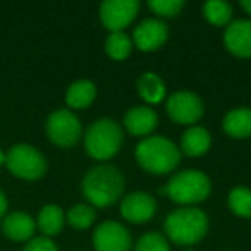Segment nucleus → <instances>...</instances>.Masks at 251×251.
<instances>
[{
	"mask_svg": "<svg viewBox=\"0 0 251 251\" xmlns=\"http://www.w3.org/2000/svg\"><path fill=\"white\" fill-rule=\"evenodd\" d=\"M124 186V176L119 169L114 165H97L84 174L81 189L88 200V205L107 208L121 198Z\"/></svg>",
	"mask_w": 251,
	"mask_h": 251,
	"instance_id": "obj_1",
	"label": "nucleus"
},
{
	"mask_svg": "<svg viewBox=\"0 0 251 251\" xmlns=\"http://www.w3.org/2000/svg\"><path fill=\"white\" fill-rule=\"evenodd\" d=\"M164 236L179 246L196 244L208 232V217L196 206H182L171 212L164 220Z\"/></svg>",
	"mask_w": 251,
	"mask_h": 251,
	"instance_id": "obj_2",
	"label": "nucleus"
},
{
	"mask_svg": "<svg viewBox=\"0 0 251 251\" xmlns=\"http://www.w3.org/2000/svg\"><path fill=\"white\" fill-rule=\"evenodd\" d=\"M136 162L150 174L164 176L172 172L181 162V150L165 136H148L136 145Z\"/></svg>",
	"mask_w": 251,
	"mask_h": 251,
	"instance_id": "obj_3",
	"label": "nucleus"
},
{
	"mask_svg": "<svg viewBox=\"0 0 251 251\" xmlns=\"http://www.w3.org/2000/svg\"><path fill=\"white\" fill-rule=\"evenodd\" d=\"M124 141L121 124L114 119L101 117L97 119L84 133V150L91 158L105 162L114 158L119 153Z\"/></svg>",
	"mask_w": 251,
	"mask_h": 251,
	"instance_id": "obj_4",
	"label": "nucleus"
},
{
	"mask_svg": "<svg viewBox=\"0 0 251 251\" xmlns=\"http://www.w3.org/2000/svg\"><path fill=\"white\" fill-rule=\"evenodd\" d=\"M212 191V182L208 176L201 171L188 169L181 171L169 179V182L160 189V195H165L179 205H198L205 201Z\"/></svg>",
	"mask_w": 251,
	"mask_h": 251,
	"instance_id": "obj_5",
	"label": "nucleus"
},
{
	"mask_svg": "<svg viewBox=\"0 0 251 251\" xmlns=\"http://www.w3.org/2000/svg\"><path fill=\"white\" fill-rule=\"evenodd\" d=\"M5 167L16 177L25 181H36L47 172V158L38 148L19 143L9 148L5 153Z\"/></svg>",
	"mask_w": 251,
	"mask_h": 251,
	"instance_id": "obj_6",
	"label": "nucleus"
},
{
	"mask_svg": "<svg viewBox=\"0 0 251 251\" xmlns=\"http://www.w3.org/2000/svg\"><path fill=\"white\" fill-rule=\"evenodd\" d=\"M81 122L69 108H57L47 119V136L60 148H71L81 138Z\"/></svg>",
	"mask_w": 251,
	"mask_h": 251,
	"instance_id": "obj_7",
	"label": "nucleus"
},
{
	"mask_svg": "<svg viewBox=\"0 0 251 251\" xmlns=\"http://www.w3.org/2000/svg\"><path fill=\"white\" fill-rule=\"evenodd\" d=\"M165 110L176 124L193 126L203 117L205 107H203L201 98L196 93L188 90H179L174 91L171 97H167Z\"/></svg>",
	"mask_w": 251,
	"mask_h": 251,
	"instance_id": "obj_8",
	"label": "nucleus"
},
{
	"mask_svg": "<svg viewBox=\"0 0 251 251\" xmlns=\"http://www.w3.org/2000/svg\"><path fill=\"white\" fill-rule=\"evenodd\" d=\"M140 11V2L136 0H107L100 5L98 14L100 21L110 33L124 31Z\"/></svg>",
	"mask_w": 251,
	"mask_h": 251,
	"instance_id": "obj_9",
	"label": "nucleus"
},
{
	"mask_svg": "<svg viewBox=\"0 0 251 251\" xmlns=\"http://www.w3.org/2000/svg\"><path fill=\"white\" fill-rule=\"evenodd\" d=\"M95 251H131V232L117 220L101 222L93 232Z\"/></svg>",
	"mask_w": 251,
	"mask_h": 251,
	"instance_id": "obj_10",
	"label": "nucleus"
},
{
	"mask_svg": "<svg viewBox=\"0 0 251 251\" xmlns=\"http://www.w3.org/2000/svg\"><path fill=\"white\" fill-rule=\"evenodd\" d=\"M157 213V201L150 193L133 191L121 201V215L129 224L150 222Z\"/></svg>",
	"mask_w": 251,
	"mask_h": 251,
	"instance_id": "obj_11",
	"label": "nucleus"
},
{
	"mask_svg": "<svg viewBox=\"0 0 251 251\" xmlns=\"http://www.w3.org/2000/svg\"><path fill=\"white\" fill-rule=\"evenodd\" d=\"M169 38V28L162 19L151 18L145 19L143 23L134 28L133 31V45H136L141 52H153L164 47Z\"/></svg>",
	"mask_w": 251,
	"mask_h": 251,
	"instance_id": "obj_12",
	"label": "nucleus"
},
{
	"mask_svg": "<svg viewBox=\"0 0 251 251\" xmlns=\"http://www.w3.org/2000/svg\"><path fill=\"white\" fill-rule=\"evenodd\" d=\"M224 45L239 59L251 57V21L250 19H237L227 25L224 31Z\"/></svg>",
	"mask_w": 251,
	"mask_h": 251,
	"instance_id": "obj_13",
	"label": "nucleus"
},
{
	"mask_svg": "<svg viewBox=\"0 0 251 251\" xmlns=\"http://www.w3.org/2000/svg\"><path fill=\"white\" fill-rule=\"evenodd\" d=\"M158 126V115L148 105H136L124 115V127L133 136L148 138Z\"/></svg>",
	"mask_w": 251,
	"mask_h": 251,
	"instance_id": "obj_14",
	"label": "nucleus"
},
{
	"mask_svg": "<svg viewBox=\"0 0 251 251\" xmlns=\"http://www.w3.org/2000/svg\"><path fill=\"white\" fill-rule=\"evenodd\" d=\"M36 220L26 212H12L2 220V232L12 241H29L35 237Z\"/></svg>",
	"mask_w": 251,
	"mask_h": 251,
	"instance_id": "obj_15",
	"label": "nucleus"
},
{
	"mask_svg": "<svg viewBox=\"0 0 251 251\" xmlns=\"http://www.w3.org/2000/svg\"><path fill=\"white\" fill-rule=\"evenodd\" d=\"M212 147V136L201 126H189L182 133L179 150L186 157H203Z\"/></svg>",
	"mask_w": 251,
	"mask_h": 251,
	"instance_id": "obj_16",
	"label": "nucleus"
},
{
	"mask_svg": "<svg viewBox=\"0 0 251 251\" xmlns=\"http://www.w3.org/2000/svg\"><path fill=\"white\" fill-rule=\"evenodd\" d=\"M222 129L227 136L234 140H246L251 136V108L237 107L232 108L222 119Z\"/></svg>",
	"mask_w": 251,
	"mask_h": 251,
	"instance_id": "obj_17",
	"label": "nucleus"
},
{
	"mask_svg": "<svg viewBox=\"0 0 251 251\" xmlns=\"http://www.w3.org/2000/svg\"><path fill=\"white\" fill-rule=\"evenodd\" d=\"M138 95L141 100L147 101L148 107L150 105H157L165 100L167 97V86H165L164 79L155 73H143L138 77Z\"/></svg>",
	"mask_w": 251,
	"mask_h": 251,
	"instance_id": "obj_18",
	"label": "nucleus"
},
{
	"mask_svg": "<svg viewBox=\"0 0 251 251\" xmlns=\"http://www.w3.org/2000/svg\"><path fill=\"white\" fill-rule=\"evenodd\" d=\"M64 224H66V213L55 203L45 205L36 217V227L43 236L50 237V239L64 229Z\"/></svg>",
	"mask_w": 251,
	"mask_h": 251,
	"instance_id": "obj_19",
	"label": "nucleus"
},
{
	"mask_svg": "<svg viewBox=\"0 0 251 251\" xmlns=\"http://www.w3.org/2000/svg\"><path fill=\"white\" fill-rule=\"evenodd\" d=\"M97 98V86L90 79H77L69 84L66 91V103L69 108H86Z\"/></svg>",
	"mask_w": 251,
	"mask_h": 251,
	"instance_id": "obj_20",
	"label": "nucleus"
},
{
	"mask_svg": "<svg viewBox=\"0 0 251 251\" xmlns=\"http://www.w3.org/2000/svg\"><path fill=\"white\" fill-rule=\"evenodd\" d=\"M227 205L230 212L243 219L251 217V189L246 186H236L227 195Z\"/></svg>",
	"mask_w": 251,
	"mask_h": 251,
	"instance_id": "obj_21",
	"label": "nucleus"
},
{
	"mask_svg": "<svg viewBox=\"0 0 251 251\" xmlns=\"http://www.w3.org/2000/svg\"><path fill=\"white\" fill-rule=\"evenodd\" d=\"M131 50H133V40L124 31L110 33L105 40V52L112 60H126L131 55Z\"/></svg>",
	"mask_w": 251,
	"mask_h": 251,
	"instance_id": "obj_22",
	"label": "nucleus"
},
{
	"mask_svg": "<svg viewBox=\"0 0 251 251\" xmlns=\"http://www.w3.org/2000/svg\"><path fill=\"white\" fill-rule=\"evenodd\" d=\"M203 16L213 26H227L230 25L232 18V5L224 0H208L203 5Z\"/></svg>",
	"mask_w": 251,
	"mask_h": 251,
	"instance_id": "obj_23",
	"label": "nucleus"
},
{
	"mask_svg": "<svg viewBox=\"0 0 251 251\" xmlns=\"http://www.w3.org/2000/svg\"><path fill=\"white\" fill-rule=\"evenodd\" d=\"M95 219H97V212L91 205L88 203H76L69 208L66 215V222L69 224L73 229L84 230L90 226H93Z\"/></svg>",
	"mask_w": 251,
	"mask_h": 251,
	"instance_id": "obj_24",
	"label": "nucleus"
},
{
	"mask_svg": "<svg viewBox=\"0 0 251 251\" xmlns=\"http://www.w3.org/2000/svg\"><path fill=\"white\" fill-rule=\"evenodd\" d=\"M134 251H171V246L164 234L147 232L138 239Z\"/></svg>",
	"mask_w": 251,
	"mask_h": 251,
	"instance_id": "obj_25",
	"label": "nucleus"
},
{
	"mask_svg": "<svg viewBox=\"0 0 251 251\" xmlns=\"http://www.w3.org/2000/svg\"><path fill=\"white\" fill-rule=\"evenodd\" d=\"M184 0H151L148 7L158 18H176L184 9Z\"/></svg>",
	"mask_w": 251,
	"mask_h": 251,
	"instance_id": "obj_26",
	"label": "nucleus"
},
{
	"mask_svg": "<svg viewBox=\"0 0 251 251\" xmlns=\"http://www.w3.org/2000/svg\"><path fill=\"white\" fill-rule=\"evenodd\" d=\"M23 251H59V248L53 243V239L45 236H38L29 239L26 243V246L23 248Z\"/></svg>",
	"mask_w": 251,
	"mask_h": 251,
	"instance_id": "obj_27",
	"label": "nucleus"
},
{
	"mask_svg": "<svg viewBox=\"0 0 251 251\" xmlns=\"http://www.w3.org/2000/svg\"><path fill=\"white\" fill-rule=\"evenodd\" d=\"M7 196L4 195V191L0 189V219L2 217H5V212H7Z\"/></svg>",
	"mask_w": 251,
	"mask_h": 251,
	"instance_id": "obj_28",
	"label": "nucleus"
},
{
	"mask_svg": "<svg viewBox=\"0 0 251 251\" xmlns=\"http://www.w3.org/2000/svg\"><path fill=\"white\" fill-rule=\"evenodd\" d=\"M241 7L251 16V0H243V2H241Z\"/></svg>",
	"mask_w": 251,
	"mask_h": 251,
	"instance_id": "obj_29",
	"label": "nucleus"
},
{
	"mask_svg": "<svg viewBox=\"0 0 251 251\" xmlns=\"http://www.w3.org/2000/svg\"><path fill=\"white\" fill-rule=\"evenodd\" d=\"M5 164V153L2 151V148H0V167Z\"/></svg>",
	"mask_w": 251,
	"mask_h": 251,
	"instance_id": "obj_30",
	"label": "nucleus"
},
{
	"mask_svg": "<svg viewBox=\"0 0 251 251\" xmlns=\"http://www.w3.org/2000/svg\"><path fill=\"white\" fill-rule=\"evenodd\" d=\"M184 251H195V250H184Z\"/></svg>",
	"mask_w": 251,
	"mask_h": 251,
	"instance_id": "obj_31",
	"label": "nucleus"
},
{
	"mask_svg": "<svg viewBox=\"0 0 251 251\" xmlns=\"http://www.w3.org/2000/svg\"><path fill=\"white\" fill-rule=\"evenodd\" d=\"M77 251H81V250H77Z\"/></svg>",
	"mask_w": 251,
	"mask_h": 251,
	"instance_id": "obj_32",
	"label": "nucleus"
}]
</instances>
